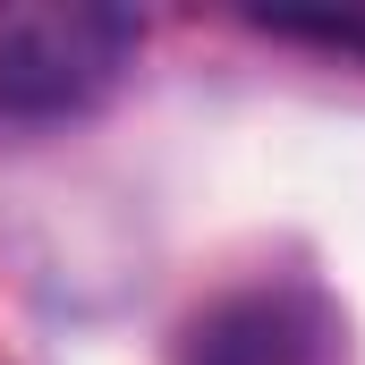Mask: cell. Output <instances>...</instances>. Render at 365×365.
Returning <instances> with one entry per match:
<instances>
[{
    "instance_id": "1",
    "label": "cell",
    "mask_w": 365,
    "mask_h": 365,
    "mask_svg": "<svg viewBox=\"0 0 365 365\" xmlns=\"http://www.w3.org/2000/svg\"><path fill=\"white\" fill-rule=\"evenodd\" d=\"M145 26L128 9L68 0V9H26L0 26V119H77L128 77Z\"/></svg>"
},
{
    "instance_id": "2",
    "label": "cell",
    "mask_w": 365,
    "mask_h": 365,
    "mask_svg": "<svg viewBox=\"0 0 365 365\" xmlns=\"http://www.w3.org/2000/svg\"><path fill=\"white\" fill-rule=\"evenodd\" d=\"M195 365H331V323L297 289H255L195 323Z\"/></svg>"
}]
</instances>
